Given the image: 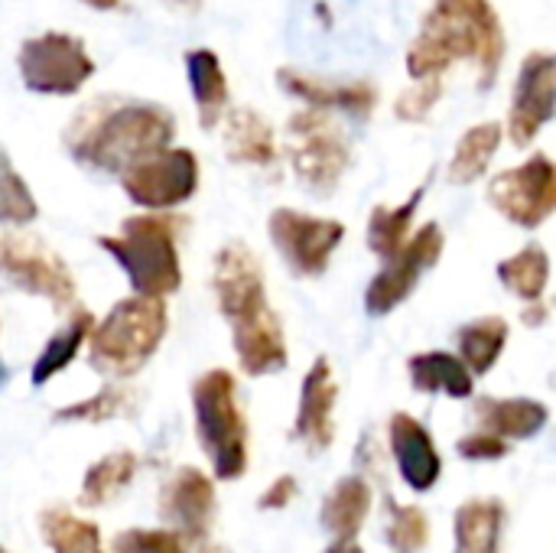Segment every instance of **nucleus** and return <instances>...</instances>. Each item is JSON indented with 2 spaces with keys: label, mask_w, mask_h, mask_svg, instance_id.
Returning a JSON list of instances; mask_svg holds the SVG:
<instances>
[{
  "label": "nucleus",
  "mask_w": 556,
  "mask_h": 553,
  "mask_svg": "<svg viewBox=\"0 0 556 553\" xmlns=\"http://www.w3.org/2000/svg\"><path fill=\"white\" fill-rule=\"evenodd\" d=\"M173 137L176 114L166 104L130 95L85 101L62 130V143L78 166L111 176H124L140 160L173 147Z\"/></svg>",
  "instance_id": "obj_1"
},
{
  "label": "nucleus",
  "mask_w": 556,
  "mask_h": 553,
  "mask_svg": "<svg viewBox=\"0 0 556 553\" xmlns=\"http://www.w3.org/2000/svg\"><path fill=\"white\" fill-rule=\"evenodd\" d=\"M212 293L231 329L238 365L251 378L277 375L290 365L287 332L267 300V277L244 241H228L212 261Z\"/></svg>",
  "instance_id": "obj_2"
},
{
  "label": "nucleus",
  "mask_w": 556,
  "mask_h": 553,
  "mask_svg": "<svg viewBox=\"0 0 556 553\" xmlns=\"http://www.w3.org/2000/svg\"><path fill=\"white\" fill-rule=\"evenodd\" d=\"M505 46V26L489 0H437L407 49V72L414 81H440L453 62H472L479 88H492Z\"/></svg>",
  "instance_id": "obj_3"
},
{
  "label": "nucleus",
  "mask_w": 556,
  "mask_h": 553,
  "mask_svg": "<svg viewBox=\"0 0 556 553\" xmlns=\"http://www.w3.org/2000/svg\"><path fill=\"white\" fill-rule=\"evenodd\" d=\"M182 228L186 218L176 212H143L124 218L117 235H101L98 248L124 271L134 297L166 300L182 287Z\"/></svg>",
  "instance_id": "obj_4"
},
{
  "label": "nucleus",
  "mask_w": 556,
  "mask_h": 553,
  "mask_svg": "<svg viewBox=\"0 0 556 553\" xmlns=\"http://www.w3.org/2000/svg\"><path fill=\"white\" fill-rule=\"evenodd\" d=\"M169 329L166 300L124 297L88 336V365L104 378H134L156 352Z\"/></svg>",
  "instance_id": "obj_5"
},
{
  "label": "nucleus",
  "mask_w": 556,
  "mask_h": 553,
  "mask_svg": "<svg viewBox=\"0 0 556 553\" xmlns=\"http://www.w3.org/2000/svg\"><path fill=\"white\" fill-rule=\"evenodd\" d=\"M192 417L199 447L212 476L235 482L248 473V420L238 401V381L225 368H212L192 385Z\"/></svg>",
  "instance_id": "obj_6"
},
{
  "label": "nucleus",
  "mask_w": 556,
  "mask_h": 553,
  "mask_svg": "<svg viewBox=\"0 0 556 553\" xmlns=\"http://www.w3.org/2000/svg\"><path fill=\"white\" fill-rule=\"evenodd\" d=\"M0 290L46 300L59 316H72L78 306V280L39 235L3 228L0 231Z\"/></svg>",
  "instance_id": "obj_7"
},
{
  "label": "nucleus",
  "mask_w": 556,
  "mask_h": 553,
  "mask_svg": "<svg viewBox=\"0 0 556 553\" xmlns=\"http://www.w3.org/2000/svg\"><path fill=\"white\" fill-rule=\"evenodd\" d=\"M287 156L296 179L316 196H332L352 166V147L345 134L332 114L313 108L296 111L287 121Z\"/></svg>",
  "instance_id": "obj_8"
},
{
  "label": "nucleus",
  "mask_w": 556,
  "mask_h": 553,
  "mask_svg": "<svg viewBox=\"0 0 556 553\" xmlns=\"http://www.w3.org/2000/svg\"><path fill=\"white\" fill-rule=\"evenodd\" d=\"M16 72L26 91L68 98V95H78L85 81L94 75V59L88 55L78 36L49 29L20 42Z\"/></svg>",
  "instance_id": "obj_9"
},
{
  "label": "nucleus",
  "mask_w": 556,
  "mask_h": 553,
  "mask_svg": "<svg viewBox=\"0 0 556 553\" xmlns=\"http://www.w3.org/2000/svg\"><path fill=\"white\" fill-rule=\"evenodd\" d=\"M267 235L290 274L313 280L329 271L332 254L345 241V225L336 218L306 215L300 209H274L267 218Z\"/></svg>",
  "instance_id": "obj_10"
},
{
  "label": "nucleus",
  "mask_w": 556,
  "mask_h": 553,
  "mask_svg": "<svg viewBox=\"0 0 556 553\" xmlns=\"http://www.w3.org/2000/svg\"><path fill=\"white\" fill-rule=\"evenodd\" d=\"M443 248H446V235L437 222H427L424 228H417L410 241L391 261H384V267L371 277L365 290V313L375 319H384L397 306H404L420 287L424 274L440 264Z\"/></svg>",
  "instance_id": "obj_11"
},
{
  "label": "nucleus",
  "mask_w": 556,
  "mask_h": 553,
  "mask_svg": "<svg viewBox=\"0 0 556 553\" xmlns=\"http://www.w3.org/2000/svg\"><path fill=\"white\" fill-rule=\"evenodd\" d=\"M492 209L511 225L534 231L556 215V163L547 153H534L521 166L498 173L489 183Z\"/></svg>",
  "instance_id": "obj_12"
},
{
  "label": "nucleus",
  "mask_w": 556,
  "mask_h": 553,
  "mask_svg": "<svg viewBox=\"0 0 556 553\" xmlns=\"http://www.w3.org/2000/svg\"><path fill=\"white\" fill-rule=\"evenodd\" d=\"M124 196L147 212L186 205L199 189V156L189 147H166L121 176Z\"/></svg>",
  "instance_id": "obj_13"
},
{
  "label": "nucleus",
  "mask_w": 556,
  "mask_h": 553,
  "mask_svg": "<svg viewBox=\"0 0 556 553\" xmlns=\"http://www.w3.org/2000/svg\"><path fill=\"white\" fill-rule=\"evenodd\" d=\"M215 482L195 469L182 466L176 469L160 492V525L173 531L186 548L189 544H205L212 525H215Z\"/></svg>",
  "instance_id": "obj_14"
},
{
  "label": "nucleus",
  "mask_w": 556,
  "mask_h": 553,
  "mask_svg": "<svg viewBox=\"0 0 556 553\" xmlns=\"http://www.w3.org/2000/svg\"><path fill=\"white\" fill-rule=\"evenodd\" d=\"M556 117V52H531L521 62L508 111V137L515 147H531Z\"/></svg>",
  "instance_id": "obj_15"
},
{
  "label": "nucleus",
  "mask_w": 556,
  "mask_h": 553,
  "mask_svg": "<svg viewBox=\"0 0 556 553\" xmlns=\"http://www.w3.org/2000/svg\"><path fill=\"white\" fill-rule=\"evenodd\" d=\"M336 404L339 385L326 355H319L300 385V404L293 417V440H300L309 453H326L336 443Z\"/></svg>",
  "instance_id": "obj_16"
},
{
  "label": "nucleus",
  "mask_w": 556,
  "mask_h": 553,
  "mask_svg": "<svg viewBox=\"0 0 556 553\" xmlns=\"http://www.w3.org/2000/svg\"><path fill=\"white\" fill-rule=\"evenodd\" d=\"M388 450L394 456V466L404 479V486L417 495L430 492L443 476V456L437 450L433 433L414 417V414H391L388 420Z\"/></svg>",
  "instance_id": "obj_17"
},
{
  "label": "nucleus",
  "mask_w": 556,
  "mask_h": 553,
  "mask_svg": "<svg viewBox=\"0 0 556 553\" xmlns=\"http://www.w3.org/2000/svg\"><path fill=\"white\" fill-rule=\"evenodd\" d=\"M277 85L290 95L306 101V108L313 111H342L349 117L365 121L375 104H378V91L368 81H332V78H319L300 68H277Z\"/></svg>",
  "instance_id": "obj_18"
},
{
  "label": "nucleus",
  "mask_w": 556,
  "mask_h": 553,
  "mask_svg": "<svg viewBox=\"0 0 556 553\" xmlns=\"http://www.w3.org/2000/svg\"><path fill=\"white\" fill-rule=\"evenodd\" d=\"M472 417L479 430L502 437L505 443H518V440H534L547 427L551 407L534 398H489L485 394L472 404Z\"/></svg>",
  "instance_id": "obj_19"
},
{
  "label": "nucleus",
  "mask_w": 556,
  "mask_h": 553,
  "mask_svg": "<svg viewBox=\"0 0 556 553\" xmlns=\"http://www.w3.org/2000/svg\"><path fill=\"white\" fill-rule=\"evenodd\" d=\"M371 505H375L371 482L362 473L342 476L323 499L319 525H323V531L332 535V541H355L371 515Z\"/></svg>",
  "instance_id": "obj_20"
},
{
  "label": "nucleus",
  "mask_w": 556,
  "mask_h": 553,
  "mask_svg": "<svg viewBox=\"0 0 556 553\" xmlns=\"http://www.w3.org/2000/svg\"><path fill=\"white\" fill-rule=\"evenodd\" d=\"M225 134H222V143H225V153L231 163H241V166H257V169H267L277 163V140H274V127L267 124L264 114L251 111V108H235V111H225Z\"/></svg>",
  "instance_id": "obj_21"
},
{
  "label": "nucleus",
  "mask_w": 556,
  "mask_h": 553,
  "mask_svg": "<svg viewBox=\"0 0 556 553\" xmlns=\"http://www.w3.org/2000/svg\"><path fill=\"white\" fill-rule=\"evenodd\" d=\"M407 375L417 394H443L453 401H469L476 394V375L453 352H417L407 359Z\"/></svg>",
  "instance_id": "obj_22"
},
{
  "label": "nucleus",
  "mask_w": 556,
  "mask_h": 553,
  "mask_svg": "<svg viewBox=\"0 0 556 553\" xmlns=\"http://www.w3.org/2000/svg\"><path fill=\"white\" fill-rule=\"evenodd\" d=\"M505 505L498 499H469L453 515V553H502Z\"/></svg>",
  "instance_id": "obj_23"
},
{
  "label": "nucleus",
  "mask_w": 556,
  "mask_h": 553,
  "mask_svg": "<svg viewBox=\"0 0 556 553\" xmlns=\"http://www.w3.org/2000/svg\"><path fill=\"white\" fill-rule=\"evenodd\" d=\"M186 75H189L195 111H199V127L202 130L218 127L225 111H228V78H225L218 52L189 49L186 52Z\"/></svg>",
  "instance_id": "obj_24"
},
{
  "label": "nucleus",
  "mask_w": 556,
  "mask_h": 553,
  "mask_svg": "<svg viewBox=\"0 0 556 553\" xmlns=\"http://www.w3.org/2000/svg\"><path fill=\"white\" fill-rule=\"evenodd\" d=\"M91 329H94V316H91L85 306L75 310V313L46 339L42 352L36 355V362H33V368H29V381H33L36 388H42V385H49L52 378H59V375L78 359V352L88 349Z\"/></svg>",
  "instance_id": "obj_25"
},
{
  "label": "nucleus",
  "mask_w": 556,
  "mask_h": 553,
  "mask_svg": "<svg viewBox=\"0 0 556 553\" xmlns=\"http://www.w3.org/2000/svg\"><path fill=\"white\" fill-rule=\"evenodd\" d=\"M511 339V326L502 316H479L466 326H459L456 332V345H459V359L463 365L479 378H485L505 355Z\"/></svg>",
  "instance_id": "obj_26"
},
{
  "label": "nucleus",
  "mask_w": 556,
  "mask_h": 553,
  "mask_svg": "<svg viewBox=\"0 0 556 553\" xmlns=\"http://www.w3.org/2000/svg\"><path fill=\"white\" fill-rule=\"evenodd\" d=\"M495 274L508 293H515L528 306H538V303H544L547 287H551V254L544 251V244L531 241L521 251H515L511 257L498 261Z\"/></svg>",
  "instance_id": "obj_27"
},
{
  "label": "nucleus",
  "mask_w": 556,
  "mask_h": 553,
  "mask_svg": "<svg viewBox=\"0 0 556 553\" xmlns=\"http://www.w3.org/2000/svg\"><path fill=\"white\" fill-rule=\"evenodd\" d=\"M137 466H140L137 463V453H130V450H114V453L101 456L98 463L88 466V473L81 479L78 505H85V508H104V505L117 502L130 489V482L137 476Z\"/></svg>",
  "instance_id": "obj_28"
},
{
  "label": "nucleus",
  "mask_w": 556,
  "mask_h": 553,
  "mask_svg": "<svg viewBox=\"0 0 556 553\" xmlns=\"http://www.w3.org/2000/svg\"><path fill=\"white\" fill-rule=\"evenodd\" d=\"M427 186H417L401 205H375L368 215V248L381 261H391L407 241H410V225L417 218V209L424 202Z\"/></svg>",
  "instance_id": "obj_29"
},
{
  "label": "nucleus",
  "mask_w": 556,
  "mask_h": 553,
  "mask_svg": "<svg viewBox=\"0 0 556 553\" xmlns=\"http://www.w3.org/2000/svg\"><path fill=\"white\" fill-rule=\"evenodd\" d=\"M502 137H505V130L495 121H485V124L469 127L459 137L456 153L450 160V183L472 186L476 179H482V173L489 169V163L495 160V153L502 147Z\"/></svg>",
  "instance_id": "obj_30"
},
{
  "label": "nucleus",
  "mask_w": 556,
  "mask_h": 553,
  "mask_svg": "<svg viewBox=\"0 0 556 553\" xmlns=\"http://www.w3.org/2000/svg\"><path fill=\"white\" fill-rule=\"evenodd\" d=\"M39 535L52 553H104L98 525L59 505L39 512Z\"/></svg>",
  "instance_id": "obj_31"
},
{
  "label": "nucleus",
  "mask_w": 556,
  "mask_h": 553,
  "mask_svg": "<svg viewBox=\"0 0 556 553\" xmlns=\"http://www.w3.org/2000/svg\"><path fill=\"white\" fill-rule=\"evenodd\" d=\"M39 215L29 183L16 173L10 153L0 147V228H23Z\"/></svg>",
  "instance_id": "obj_32"
},
{
  "label": "nucleus",
  "mask_w": 556,
  "mask_h": 553,
  "mask_svg": "<svg viewBox=\"0 0 556 553\" xmlns=\"http://www.w3.org/2000/svg\"><path fill=\"white\" fill-rule=\"evenodd\" d=\"M388 528L384 541L394 553H424L430 544V518L420 505H397L394 499L384 502Z\"/></svg>",
  "instance_id": "obj_33"
},
{
  "label": "nucleus",
  "mask_w": 556,
  "mask_h": 553,
  "mask_svg": "<svg viewBox=\"0 0 556 553\" xmlns=\"http://www.w3.org/2000/svg\"><path fill=\"white\" fill-rule=\"evenodd\" d=\"M127 398L130 391L121 388V385H111L85 401H75V404H65L52 414L55 424H104V420H114L117 414H124L127 407Z\"/></svg>",
  "instance_id": "obj_34"
},
{
  "label": "nucleus",
  "mask_w": 556,
  "mask_h": 553,
  "mask_svg": "<svg viewBox=\"0 0 556 553\" xmlns=\"http://www.w3.org/2000/svg\"><path fill=\"white\" fill-rule=\"evenodd\" d=\"M111 553H189V548L166 528H127L114 535Z\"/></svg>",
  "instance_id": "obj_35"
},
{
  "label": "nucleus",
  "mask_w": 556,
  "mask_h": 553,
  "mask_svg": "<svg viewBox=\"0 0 556 553\" xmlns=\"http://www.w3.org/2000/svg\"><path fill=\"white\" fill-rule=\"evenodd\" d=\"M440 95H443V85H440V81H417L410 91H404V95L397 98L394 114H397L401 121L420 124V121L433 111V104L440 101Z\"/></svg>",
  "instance_id": "obj_36"
},
{
  "label": "nucleus",
  "mask_w": 556,
  "mask_h": 553,
  "mask_svg": "<svg viewBox=\"0 0 556 553\" xmlns=\"http://www.w3.org/2000/svg\"><path fill=\"white\" fill-rule=\"evenodd\" d=\"M456 453L469 463H495V460H505L511 453V443H505L502 437H492L485 430H476L456 443Z\"/></svg>",
  "instance_id": "obj_37"
},
{
  "label": "nucleus",
  "mask_w": 556,
  "mask_h": 553,
  "mask_svg": "<svg viewBox=\"0 0 556 553\" xmlns=\"http://www.w3.org/2000/svg\"><path fill=\"white\" fill-rule=\"evenodd\" d=\"M296 495H300V482H296L293 476H277V479L264 489V495L257 499V508H261V512H280V508H287Z\"/></svg>",
  "instance_id": "obj_38"
},
{
  "label": "nucleus",
  "mask_w": 556,
  "mask_h": 553,
  "mask_svg": "<svg viewBox=\"0 0 556 553\" xmlns=\"http://www.w3.org/2000/svg\"><path fill=\"white\" fill-rule=\"evenodd\" d=\"M323 553H365V551H362V544H358V541H332V544H329Z\"/></svg>",
  "instance_id": "obj_39"
},
{
  "label": "nucleus",
  "mask_w": 556,
  "mask_h": 553,
  "mask_svg": "<svg viewBox=\"0 0 556 553\" xmlns=\"http://www.w3.org/2000/svg\"><path fill=\"white\" fill-rule=\"evenodd\" d=\"M81 3H88L91 10H117L121 7V0H81Z\"/></svg>",
  "instance_id": "obj_40"
},
{
  "label": "nucleus",
  "mask_w": 556,
  "mask_h": 553,
  "mask_svg": "<svg viewBox=\"0 0 556 553\" xmlns=\"http://www.w3.org/2000/svg\"><path fill=\"white\" fill-rule=\"evenodd\" d=\"M7 385H10V368H7V362L0 359V391H3Z\"/></svg>",
  "instance_id": "obj_41"
},
{
  "label": "nucleus",
  "mask_w": 556,
  "mask_h": 553,
  "mask_svg": "<svg viewBox=\"0 0 556 553\" xmlns=\"http://www.w3.org/2000/svg\"><path fill=\"white\" fill-rule=\"evenodd\" d=\"M169 3H176V7H182V10H195L202 0H169Z\"/></svg>",
  "instance_id": "obj_42"
},
{
  "label": "nucleus",
  "mask_w": 556,
  "mask_h": 553,
  "mask_svg": "<svg viewBox=\"0 0 556 553\" xmlns=\"http://www.w3.org/2000/svg\"><path fill=\"white\" fill-rule=\"evenodd\" d=\"M199 553H225V551H222V548H208V544H205Z\"/></svg>",
  "instance_id": "obj_43"
},
{
  "label": "nucleus",
  "mask_w": 556,
  "mask_h": 553,
  "mask_svg": "<svg viewBox=\"0 0 556 553\" xmlns=\"http://www.w3.org/2000/svg\"><path fill=\"white\" fill-rule=\"evenodd\" d=\"M551 385H554V388H556V375H554V378H551Z\"/></svg>",
  "instance_id": "obj_44"
},
{
  "label": "nucleus",
  "mask_w": 556,
  "mask_h": 553,
  "mask_svg": "<svg viewBox=\"0 0 556 553\" xmlns=\"http://www.w3.org/2000/svg\"><path fill=\"white\" fill-rule=\"evenodd\" d=\"M0 553H10V551H7V548H0Z\"/></svg>",
  "instance_id": "obj_45"
}]
</instances>
